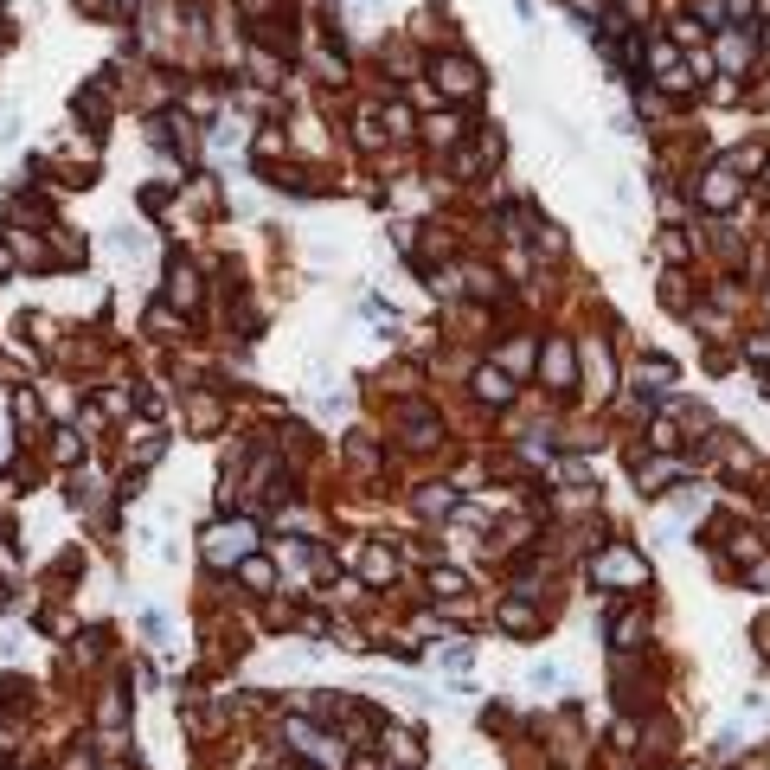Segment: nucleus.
Masks as SVG:
<instances>
[{"label":"nucleus","mask_w":770,"mask_h":770,"mask_svg":"<svg viewBox=\"0 0 770 770\" xmlns=\"http://www.w3.org/2000/svg\"><path fill=\"white\" fill-rule=\"evenodd\" d=\"M148 327H154V334H186V315H174L168 302H154V309H148Z\"/></svg>","instance_id":"19"},{"label":"nucleus","mask_w":770,"mask_h":770,"mask_svg":"<svg viewBox=\"0 0 770 770\" xmlns=\"http://www.w3.org/2000/svg\"><path fill=\"white\" fill-rule=\"evenodd\" d=\"M418 507H424V514H456V488H450V482H424Z\"/></svg>","instance_id":"17"},{"label":"nucleus","mask_w":770,"mask_h":770,"mask_svg":"<svg viewBox=\"0 0 770 770\" xmlns=\"http://www.w3.org/2000/svg\"><path fill=\"white\" fill-rule=\"evenodd\" d=\"M745 59H751V33H726V39H719V65H726V71H738Z\"/></svg>","instance_id":"18"},{"label":"nucleus","mask_w":770,"mask_h":770,"mask_svg":"<svg viewBox=\"0 0 770 770\" xmlns=\"http://www.w3.org/2000/svg\"><path fill=\"white\" fill-rule=\"evenodd\" d=\"M51 456H59V462H71V456H77V436H71V430H59V444H51Z\"/></svg>","instance_id":"26"},{"label":"nucleus","mask_w":770,"mask_h":770,"mask_svg":"<svg viewBox=\"0 0 770 770\" xmlns=\"http://www.w3.org/2000/svg\"><path fill=\"white\" fill-rule=\"evenodd\" d=\"M200 559L212 565V571H232V565H244V559H257V520H212V527L200 533Z\"/></svg>","instance_id":"1"},{"label":"nucleus","mask_w":770,"mask_h":770,"mask_svg":"<svg viewBox=\"0 0 770 770\" xmlns=\"http://www.w3.org/2000/svg\"><path fill=\"white\" fill-rule=\"evenodd\" d=\"M379 745H385V758H392L398 770H418L424 764V738L405 732V726H379Z\"/></svg>","instance_id":"7"},{"label":"nucleus","mask_w":770,"mask_h":770,"mask_svg":"<svg viewBox=\"0 0 770 770\" xmlns=\"http://www.w3.org/2000/svg\"><path fill=\"white\" fill-rule=\"evenodd\" d=\"M462 591H469V578L456 565H430V597H462Z\"/></svg>","instance_id":"16"},{"label":"nucleus","mask_w":770,"mask_h":770,"mask_svg":"<svg viewBox=\"0 0 770 770\" xmlns=\"http://www.w3.org/2000/svg\"><path fill=\"white\" fill-rule=\"evenodd\" d=\"M71 507H97V475H71Z\"/></svg>","instance_id":"21"},{"label":"nucleus","mask_w":770,"mask_h":770,"mask_svg":"<svg viewBox=\"0 0 770 770\" xmlns=\"http://www.w3.org/2000/svg\"><path fill=\"white\" fill-rule=\"evenodd\" d=\"M738 192H745V186H738V168H706L700 174V206L706 212H732Z\"/></svg>","instance_id":"5"},{"label":"nucleus","mask_w":770,"mask_h":770,"mask_svg":"<svg viewBox=\"0 0 770 770\" xmlns=\"http://www.w3.org/2000/svg\"><path fill=\"white\" fill-rule=\"evenodd\" d=\"M475 398H482L488 411H501V405H514V379H507L501 366H475Z\"/></svg>","instance_id":"8"},{"label":"nucleus","mask_w":770,"mask_h":770,"mask_svg":"<svg viewBox=\"0 0 770 770\" xmlns=\"http://www.w3.org/2000/svg\"><path fill=\"white\" fill-rule=\"evenodd\" d=\"M642 629H648L642 610H623V617L610 623V642H617V648H636V642H642Z\"/></svg>","instance_id":"15"},{"label":"nucleus","mask_w":770,"mask_h":770,"mask_svg":"<svg viewBox=\"0 0 770 770\" xmlns=\"http://www.w3.org/2000/svg\"><path fill=\"white\" fill-rule=\"evenodd\" d=\"M360 571H366V585H392V578H398V559L385 553V546H366V553H360Z\"/></svg>","instance_id":"12"},{"label":"nucleus","mask_w":770,"mask_h":770,"mask_svg":"<svg viewBox=\"0 0 770 770\" xmlns=\"http://www.w3.org/2000/svg\"><path fill=\"white\" fill-rule=\"evenodd\" d=\"M745 353H751L758 366H770V334H751V341H745Z\"/></svg>","instance_id":"25"},{"label":"nucleus","mask_w":770,"mask_h":770,"mask_svg":"<svg viewBox=\"0 0 770 770\" xmlns=\"http://www.w3.org/2000/svg\"><path fill=\"white\" fill-rule=\"evenodd\" d=\"M674 475H687V462H680V456H655V462H636V488H642V494H662V482H674Z\"/></svg>","instance_id":"9"},{"label":"nucleus","mask_w":770,"mask_h":770,"mask_svg":"<svg viewBox=\"0 0 770 770\" xmlns=\"http://www.w3.org/2000/svg\"><path fill=\"white\" fill-rule=\"evenodd\" d=\"M0 571H20V553H13V546H0Z\"/></svg>","instance_id":"27"},{"label":"nucleus","mask_w":770,"mask_h":770,"mask_svg":"<svg viewBox=\"0 0 770 770\" xmlns=\"http://www.w3.org/2000/svg\"><path fill=\"white\" fill-rule=\"evenodd\" d=\"M546 366H553V385H571V353H565V347L546 353Z\"/></svg>","instance_id":"22"},{"label":"nucleus","mask_w":770,"mask_h":770,"mask_svg":"<svg viewBox=\"0 0 770 770\" xmlns=\"http://www.w3.org/2000/svg\"><path fill=\"white\" fill-rule=\"evenodd\" d=\"M430 77H436V97H450V103H469L475 90H482V71H475V59H436L430 65Z\"/></svg>","instance_id":"4"},{"label":"nucleus","mask_w":770,"mask_h":770,"mask_svg":"<svg viewBox=\"0 0 770 770\" xmlns=\"http://www.w3.org/2000/svg\"><path fill=\"white\" fill-rule=\"evenodd\" d=\"M578 360H585V385H591V398H603V392H610V379H617V366H610V347H603V334H591L585 347H578Z\"/></svg>","instance_id":"6"},{"label":"nucleus","mask_w":770,"mask_h":770,"mask_svg":"<svg viewBox=\"0 0 770 770\" xmlns=\"http://www.w3.org/2000/svg\"><path fill=\"white\" fill-rule=\"evenodd\" d=\"M168 302H180V315L200 302V270H192V263H174L168 270Z\"/></svg>","instance_id":"11"},{"label":"nucleus","mask_w":770,"mask_h":770,"mask_svg":"<svg viewBox=\"0 0 770 770\" xmlns=\"http://www.w3.org/2000/svg\"><path fill=\"white\" fill-rule=\"evenodd\" d=\"M436 436H444V424H436L430 411L411 405V411H405V444H436Z\"/></svg>","instance_id":"13"},{"label":"nucleus","mask_w":770,"mask_h":770,"mask_svg":"<svg viewBox=\"0 0 770 770\" xmlns=\"http://www.w3.org/2000/svg\"><path fill=\"white\" fill-rule=\"evenodd\" d=\"M283 745L295 758H315L321 770H347V745H341V738H327V732H315L309 719H283Z\"/></svg>","instance_id":"3"},{"label":"nucleus","mask_w":770,"mask_h":770,"mask_svg":"<svg viewBox=\"0 0 770 770\" xmlns=\"http://www.w3.org/2000/svg\"><path fill=\"white\" fill-rule=\"evenodd\" d=\"M116 7H142V0H116Z\"/></svg>","instance_id":"29"},{"label":"nucleus","mask_w":770,"mask_h":770,"mask_svg":"<svg viewBox=\"0 0 770 770\" xmlns=\"http://www.w3.org/2000/svg\"><path fill=\"white\" fill-rule=\"evenodd\" d=\"M456 135H462V122H456V116H436V122H430V142H444V148H450Z\"/></svg>","instance_id":"24"},{"label":"nucleus","mask_w":770,"mask_h":770,"mask_svg":"<svg viewBox=\"0 0 770 770\" xmlns=\"http://www.w3.org/2000/svg\"><path fill=\"white\" fill-rule=\"evenodd\" d=\"M501 629L527 636V629H539V610H533V603H520V597H507V603H501Z\"/></svg>","instance_id":"14"},{"label":"nucleus","mask_w":770,"mask_h":770,"mask_svg":"<svg viewBox=\"0 0 770 770\" xmlns=\"http://www.w3.org/2000/svg\"><path fill=\"white\" fill-rule=\"evenodd\" d=\"M13 418L20 424H39V398L33 392H13Z\"/></svg>","instance_id":"23"},{"label":"nucleus","mask_w":770,"mask_h":770,"mask_svg":"<svg viewBox=\"0 0 770 770\" xmlns=\"http://www.w3.org/2000/svg\"><path fill=\"white\" fill-rule=\"evenodd\" d=\"M726 7H732V13H751V0H726Z\"/></svg>","instance_id":"28"},{"label":"nucleus","mask_w":770,"mask_h":770,"mask_svg":"<svg viewBox=\"0 0 770 770\" xmlns=\"http://www.w3.org/2000/svg\"><path fill=\"white\" fill-rule=\"evenodd\" d=\"M238 571H244V585H257V591H270V585H277V571H270V559H244Z\"/></svg>","instance_id":"20"},{"label":"nucleus","mask_w":770,"mask_h":770,"mask_svg":"<svg viewBox=\"0 0 770 770\" xmlns=\"http://www.w3.org/2000/svg\"><path fill=\"white\" fill-rule=\"evenodd\" d=\"M161 456H168V430L142 424V430H135V444H129V462H135V469H148V462H161Z\"/></svg>","instance_id":"10"},{"label":"nucleus","mask_w":770,"mask_h":770,"mask_svg":"<svg viewBox=\"0 0 770 770\" xmlns=\"http://www.w3.org/2000/svg\"><path fill=\"white\" fill-rule=\"evenodd\" d=\"M591 585L597 591H642L648 585V559L636 553V546H603V553L591 559Z\"/></svg>","instance_id":"2"}]
</instances>
